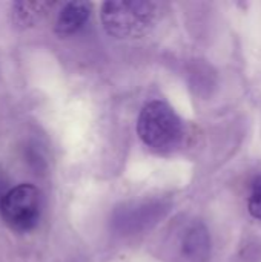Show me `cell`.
I'll return each instance as SVG.
<instances>
[{"mask_svg":"<svg viewBox=\"0 0 261 262\" xmlns=\"http://www.w3.org/2000/svg\"><path fill=\"white\" fill-rule=\"evenodd\" d=\"M137 130L142 141L157 152H172L183 140L185 127L177 112L165 101L148 103L138 117Z\"/></svg>","mask_w":261,"mask_h":262,"instance_id":"6da1fadb","label":"cell"},{"mask_svg":"<svg viewBox=\"0 0 261 262\" xmlns=\"http://www.w3.org/2000/svg\"><path fill=\"white\" fill-rule=\"evenodd\" d=\"M160 17L155 2H106L102 21L109 35L117 38H138L148 34Z\"/></svg>","mask_w":261,"mask_h":262,"instance_id":"7a4b0ae2","label":"cell"},{"mask_svg":"<svg viewBox=\"0 0 261 262\" xmlns=\"http://www.w3.org/2000/svg\"><path fill=\"white\" fill-rule=\"evenodd\" d=\"M40 192L31 184L9 189L0 201V215L6 226L15 232L32 230L40 220Z\"/></svg>","mask_w":261,"mask_h":262,"instance_id":"3957f363","label":"cell"},{"mask_svg":"<svg viewBox=\"0 0 261 262\" xmlns=\"http://www.w3.org/2000/svg\"><path fill=\"white\" fill-rule=\"evenodd\" d=\"M183 256L191 262H206L211 256V236L200 221L191 224L182 241Z\"/></svg>","mask_w":261,"mask_h":262,"instance_id":"277c9868","label":"cell"},{"mask_svg":"<svg viewBox=\"0 0 261 262\" xmlns=\"http://www.w3.org/2000/svg\"><path fill=\"white\" fill-rule=\"evenodd\" d=\"M91 5L85 2H71L63 6L55 21V32L62 37L78 32L88 21Z\"/></svg>","mask_w":261,"mask_h":262,"instance_id":"5b68a950","label":"cell"},{"mask_svg":"<svg viewBox=\"0 0 261 262\" xmlns=\"http://www.w3.org/2000/svg\"><path fill=\"white\" fill-rule=\"evenodd\" d=\"M49 8H52L49 2H17L12 5V18L18 26H34L48 14Z\"/></svg>","mask_w":261,"mask_h":262,"instance_id":"8992f818","label":"cell"},{"mask_svg":"<svg viewBox=\"0 0 261 262\" xmlns=\"http://www.w3.org/2000/svg\"><path fill=\"white\" fill-rule=\"evenodd\" d=\"M248 210L252 218L261 221V175L255 177L251 183L249 198H248Z\"/></svg>","mask_w":261,"mask_h":262,"instance_id":"52a82bcc","label":"cell"},{"mask_svg":"<svg viewBox=\"0 0 261 262\" xmlns=\"http://www.w3.org/2000/svg\"><path fill=\"white\" fill-rule=\"evenodd\" d=\"M6 184H8L6 178L3 177V173H0V201H2V198L5 196V193L9 190V189L6 187Z\"/></svg>","mask_w":261,"mask_h":262,"instance_id":"ba28073f","label":"cell"}]
</instances>
